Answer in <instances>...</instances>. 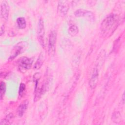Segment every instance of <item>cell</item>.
<instances>
[{
	"label": "cell",
	"mask_w": 125,
	"mask_h": 125,
	"mask_svg": "<svg viewBox=\"0 0 125 125\" xmlns=\"http://www.w3.org/2000/svg\"><path fill=\"white\" fill-rule=\"evenodd\" d=\"M119 23V16L115 14L107 16L101 24V32L104 37H108L116 29Z\"/></svg>",
	"instance_id": "cell-1"
},
{
	"label": "cell",
	"mask_w": 125,
	"mask_h": 125,
	"mask_svg": "<svg viewBox=\"0 0 125 125\" xmlns=\"http://www.w3.org/2000/svg\"><path fill=\"white\" fill-rule=\"evenodd\" d=\"M28 43L26 42H21L18 43L12 50V53L9 58V60H13L19 54L22 53L27 47Z\"/></svg>",
	"instance_id": "cell-2"
},
{
	"label": "cell",
	"mask_w": 125,
	"mask_h": 125,
	"mask_svg": "<svg viewBox=\"0 0 125 125\" xmlns=\"http://www.w3.org/2000/svg\"><path fill=\"white\" fill-rule=\"evenodd\" d=\"M57 40V33L55 31H51L49 35L48 40V52L51 55H53L55 51V46Z\"/></svg>",
	"instance_id": "cell-3"
},
{
	"label": "cell",
	"mask_w": 125,
	"mask_h": 125,
	"mask_svg": "<svg viewBox=\"0 0 125 125\" xmlns=\"http://www.w3.org/2000/svg\"><path fill=\"white\" fill-rule=\"evenodd\" d=\"M44 28L43 21L42 19H40L37 29V37L38 40L42 46H44Z\"/></svg>",
	"instance_id": "cell-4"
},
{
	"label": "cell",
	"mask_w": 125,
	"mask_h": 125,
	"mask_svg": "<svg viewBox=\"0 0 125 125\" xmlns=\"http://www.w3.org/2000/svg\"><path fill=\"white\" fill-rule=\"evenodd\" d=\"M33 62V59L23 57L19 60V67L21 70H28L31 68Z\"/></svg>",
	"instance_id": "cell-5"
},
{
	"label": "cell",
	"mask_w": 125,
	"mask_h": 125,
	"mask_svg": "<svg viewBox=\"0 0 125 125\" xmlns=\"http://www.w3.org/2000/svg\"><path fill=\"white\" fill-rule=\"evenodd\" d=\"M76 17H84L90 21L94 20V16L91 12L83 9H80L76 10L74 13Z\"/></svg>",
	"instance_id": "cell-6"
},
{
	"label": "cell",
	"mask_w": 125,
	"mask_h": 125,
	"mask_svg": "<svg viewBox=\"0 0 125 125\" xmlns=\"http://www.w3.org/2000/svg\"><path fill=\"white\" fill-rule=\"evenodd\" d=\"M0 15L5 21H7L9 12V5L6 1H3L0 6Z\"/></svg>",
	"instance_id": "cell-7"
},
{
	"label": "cell",
	"mask_w": 125,
	"mask_h": 125,
	"mask_svg": "<svg viewBox=\"0 0 125 125\" xmlns=\"http://www.w3.org/2000/svg\"><path fill=\"white\" fill-rule=\"evenodd\" d=\"M58 9L62 16H65L69 9V4L66 0H60L58 2Z\"/></svg>",
	"instance_id": "cell-8"
},
{
	"label": "cell",
	"mask_w": 125,
	"mask_h": 125,
	"mask_svg": "<svg viewBox=\"0 0 125 125\" xmlns=\"http://www.w3.org/2000/svg\"><path fill=\"white\" fill-rule=\"evenodd\" d=\"M99 72L97 68H94L93 70V72L91 78L89 80V85L91 89H94L97 84L98 81Z\"/></svg>",
	"instance_id": "cell-9"
},
{
	"label": "cell",
	"mask_w": 125,
	"mask_h": 125,
	"mask_svg": "<svg viewBox=\"0 0 125 125\" xmlns=\"http://www.w3.org/2000/svg\"><path fill=\"white\" fill-rule=\"evenodd\" d=\"M28 105V101H25L19 105V106L18 108V114L19 116L21 117L23 115L26 109L27 108Z\"/></svg>",
	"instance_id": "cell-10"
},
{
	"label": "cell",
	"mask_w": 125,
	"mask_h": 125,
	"mask_svg": "<svg viewBox=\"0 0 125 125\" xmlns=\"http://www.w3.org/2000/svg\"><path fill=\"white\" fill-rule=\"evenodd\" d=\"M68 32L71 36H76L79 32V29L77 25L74 24H72L69 27L68 29Z\"/></svg>",
	"instance_id": "cell-11"
},
{
	"label": "cell",
	"mask_w": 125,
	"mask_h": 125,
	"mask_svg": "<svg viewBox=\"0 0 125 125\" xmlns=\"http://www.w3.org/2000/svg\"><path fill=\"white\" fill-rule=\"evenodd\" d=\"M43 55L41 53L40 54V56H39L37 60L36 61V62L34 65V68L36 69H40L42 65L43 64Z\"/></svg>",
	"instance_id": "cell-12"
},
{
	"label": "cell",
	"mask_w": 125,
	"mask_h": 125,
	"mask_svg": "<svg viewBox=\"0 0 125 125\" xmlns=\"http://www.w3.org/2000/svg\"><path fill=\"white\" fill-rule=\"evenodd\" d=\"M17 23L20 29H24L26 25L25 20L23 17L18 18L17 20Z\"/></svg>",
	"instance_id": "cell-13"
},
{
	"label": "cell",
	"mask_w": 125,
	"mask_h": 125,
	"mask_svg": "<svg viewBox=\"0 0 125 125\" xmlns=\"http://www.w3.org/2000/svg\"><path fill=\"white\" fill-rule=\"evenodd\" d=\"M13 116L12 114H10L8 115H7V117H6V118L5 119H3V120H2L0 123V125H9L11 123H10V120L11 119L13 118Z\"/></svg>",
	"instance_id": "cell-14"
},
{
	"label": "cell",
	"mask_w": 125,
	"mask_h": 125,
	"mask_svg": "<svg viewBox=\"0 0 125 125\" xmlns=\"http://www.w3.org/2000/svg\"><path fill=\"white\" fill-rule=\"evenodd\" d=\"M5 90H6L5 83L3 82H1L0 84V94L1 100H2V98L5 93Z\"/></svg>",
	"instance_id": "cell-15"
},
{
	"label": "cell",
	"mask_w": 125,
	"mask_h": 125,
	"mask_svg": "<svg viewBox=\"0 0 125 125\" xmlns=\"http://www.w3.org/2000/svg\"><path fill=\"white\" fill-rule=\"evenodd\" d=\"M121 115L118 112H116L113 114V116L112 119L114 122H116L117 123L118 122H120V120L121 119Z\"/></svg>",
	"instance_id": "cell-16"
},
{
	"label": "cell",
	"mask_w": 125,
	"mask_h": 125,
	"mask_svg": "<svg viewBox=\"0 0 125 125\" xmlns=\"http://www.w3.org/2000/svg\"><path fill=\"white\" fill-rule=\"evenodd\" d=\"M25 90V85L23 83H21L19 87V94L20 96H22L23 95Z\"/></svg>",
	"instance_id": "cell-17"
},
{
	"label": "cell",
	"mask_w": 125,
	"mask_h": 125,
	"mask_svg": "<svg viewBox=\"0 0 125 125\" xmlns=\"http://www.w3.org/2000/svg\"><path fill=\"white\" fill-rule=\"evenodd\" d=\"M4 30L3 25H2V26H1V28H0V35H1V36L3 34L4 32Z\"/></svg>",
	"instance_id": "cell-18"
},
{
	"label": "cell",
	"mask_w": 125,
	"mask_h": 125,
	"mask_svg": "<svg viewBox=\"0 0 125 125\" xmlns=\"http://www.w3.org/2000/svg\"><path fill=\"white\" fill-rule=\"evenodd\" d=\"M122 100H123V103L124 104V103H125V94H124V93H123V94L122 95Z\"/></svg>",
	"instance_id": "cell-19"
}]
</instances>
